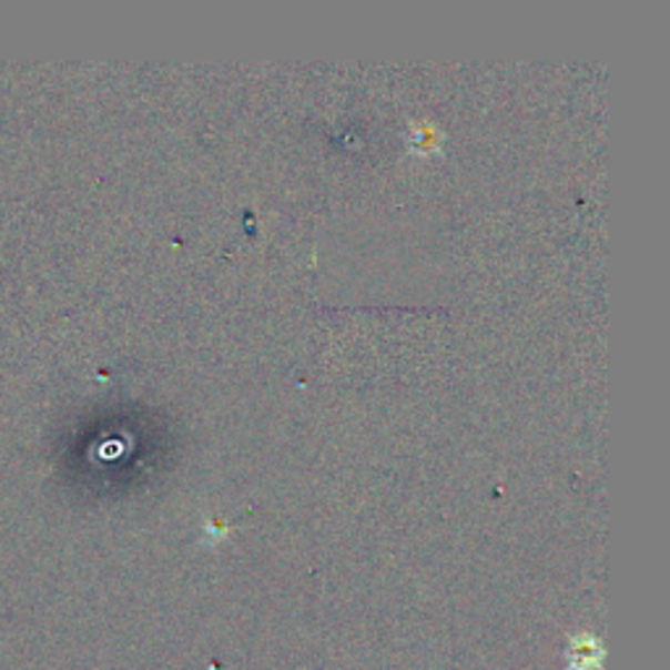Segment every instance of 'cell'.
<instances>
[{
	"mask_svg": "<svg viewBox=\"0 0 670 670\" xmlns=\"http://www.w3.org/2000/svg\"><path fill=\"white\" fill-rule=\"evenodd\" d=\"M602 660H606V650L592 633H577L568 639L566 670H600Z\"/></svg>",
	"mask_w": 670,
	"mask_h": 670,
	"instance_id": "obj_1",
	"label": "cell"
}]
</instances>
